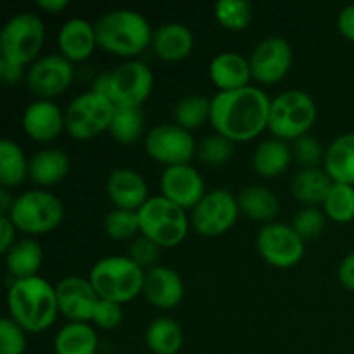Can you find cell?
<instances>
[{
	"label": "cell",
	"mask_w": 354,
	"mask_h": 354,
	"mask_svg": "<svg viewBox=\"0 0 354 354\" xmlns=\"http://www.w3.org/2000/svg\"><path fill=\"white\" fill-rule=\"evenodd\" d=\"M213 14L221 28L241 33L252 23V3L248 0H218L213 7Z\"/></svg>",
	"instance_id": "obj_35"
},
{
	"label": "cell",
	"mask_w": 354,
	"mask_h": 354,
	"mask_svg": "<svg viewBox=\"0 0 354 354\" xmlns=\"http://www.w3.org/2000/svg\"><path fill=\"white\" fill-rule=\"evenodd\" d=\"M0 252L6 254L14 244H16V234L17 228L14 227L12 221L9 220L7 216H0Z\"/></svg>",
	"instance_id": "obj_46"
},
{
	"label": "cell",
	"mask_w": 354,
	"mask_h": 354,
	"mask_svg": "<svg viewBox=\"0 0 354 354\" xmlns=\"http://www.w3.org/2000/svg\"><path fill=\"white\" fill-rule=\"evenodd\" d=\"M97 45L109 54L135 59L152 44L151 23L142 12L133 9H111L93 21Z\"/></svg>",
	"instance_id": "obj_3"
},
{
	"label": "cell",
	"mask_w": 354,
	"mask_h": 354,
	"mask_svg": "<svg viewBox=\"0 0 354 354\" xmlns=\"http://www.w3.org/2000/svg\"><path fill=\"white\" fill-rule=\"evenodd\" d=\"M6 216L17 232L37 237L55 230L62 223L64 206L55 194L45 189L24 190L14 197L12 207Z\"/></svg>",
	"instance_id": "obj_9"
},
{
	"label": "cell",
	"mask_w": 354,
	"mask_h": 354,
	"mask_svg": "<svg viewBox=\"0 0 354 354\" xmlns=\"http://www.w3.org/2000/svg\"><path fill=\"white\" fill-rule=\"evenodd\" d=\"M142 294L151 306L169 311L182 304L183 296H185V286L176 270L158 265L145 272Z\"/></svg>",
	"instance_id": "obj_19"
},
{
	"label": "cell",
	"mask_w": 354,
	"mask_h": 354,
	"mask_svg": "<svg viewBox=\"0 0 354 354\" xmlns=\"http://www.w3.org/2000/svg\"><path fill=\"white\" fill-rule=\"evenodd\" d=\"M92 90L106 95L116 107H142L154 90V75L145 62L130 59L100 73Z\"/></svg>",
	"instance_id": "obj_4"
},
{
	"label": "cell",
	"mask_w": 354,
	"mask_h": 354,
	"mask_svg": "<svg viewBox=\"0 0 354 354\" xmlns=\"http://www.w3.org/2000/svg\"><path fill=\"white\" fill-rule=\"evenodd\" d=\"M75 80L73 62L61 54L40 55L26 71V86L37 99L52 100L71 86Z\"/></svg>",
	"instance_id": "obj_14"
},
{
	"label": "cell",
	"mask_w": 354,
	"mask_h": 354,
	"mask_svg": "<svg viewBox=\"0 0 354 354\" xmlns=\"http://www.w3.org/2000/svg\"><path fill=\"white\" fill-rule=\"evenodd\" d=\"M145 346L152 354H176L183 348V328L175 318L158 317L145 328Z\"/></svg>",
	"instance_id": "obj_31"
},
{
	"label": "cell",
	"mask_w": 354,
	"mask_h": 354,
	"mask_svg": "<svg viewBox=\"0 0 354 354\" xmlns=\"http://www.w3.org/2000/svg\"><path fill=\"white\" fill-rule=\"evenodd\" d=\"M325 223H327V214L324 209L318 207H303L299 213L294 216L290 227L296 230V234L303 239L304 242L317 239L324 232Z\"/></svg>",
	"instance_id": "obj_39"
},
{
	"label": "cell",
	"mask_w": 354,
	"mask_h": 354,
	"mask_svg": "<svg viewBox=\"0 0 354 354\" xmlns=\"http://www.w3.org/2000/svg\"><path fill=\"white\" fill-rule=\"evenodd\" d=\"M161 196L183 209H192L206 194V185L199 169L192 165L168 166L159 176Z\"/></svg>",
	"instance_id": "obj_17"
},
{
	"label": "cell",
	"mask_w": 354,
	"mask_h": 354,
	"mask_svg": "<svg viewBox=\"0 0 354 354\" xmlns=\"http://www.w3.org/2000/svg\"><path fill=\"white\" fill-rule=\"evenodd\" d=\"M258 254L270 266L279 270L292 268L304 258V241L290 225L272 221L259 228L256 235Z\"/></svg>",
	"instance_id": "obj_13"
},
{
	"label": "cell",
	"mask_w": 354,
	"mask_h": 354,
	"mask_svg": "<svg viewBox=\"0 0 354 354\" xmlns=\"http://www.w3.org/2000/svg\"><path fill=\"white\" fill-rule=\"evenodd\" d=\"M175 123L185 130L194 131L206 124L211 118V99L201 93H190L182 97L173 109Z\"/></svg>",
	"instance_id": "obj_34"
},
{
	"label": "cell",
	"mask_w": 354,
	"mask_h": 354,
	"mask_svg": "<svg viewBox=\"0 0 354 354\" xmlns=\"http://www.w3.org/2000/svg\"><path fill=\"white\" fill-rule=\"evenodd\" d=\"M318 109L313 97L304 90H286L270 104L268 130L275 138L294 142L310 133Z\"/></svg>",
	"instance_id": "obj_7"
},
{
	"label": "cell",
	"mask_w": 354,
	"mask_h": 354,
	"mask_svg": "<svg viewBox=\"0 0 354 354\" xmlns=\"http://www.w3.org/2000/svg\"><path fill=\"white\" fill-rule=\"evenodd\" d=\"M99 335L90 324L68 322L54 337L55 354H97Z\"/></svg>",
	"instance_id": "obj_30"
},
{
	"label": "cell",
	"mask_w": 354,
	"mask_h": 354,
	"mask_svg": "<svg viewBox=\"0 0 354 354\" xmlns=\"http://www.w3.org/2000/svg\"><path fill=\"white\" fill-rule=\"evenodd\" d=\"M114 111L116 106L95 90L78 93L64 109L66 131L75 140H93L104 131H109Z\"/></svg>",
	"instance_id": "obj_10"
},
{
	"label": "cell",
	"mask_w": 354,
	"mask_h": 354,
	"mask_svg": "<svg viewBox=\"0 0 354 354\" xmlns=\"http://www.w3.org/2000/svg\"><path fill=\"white\" fill-rule=\"evenodd\" d=\"M9 317L28 334H40L54 325L59 313L55 287L44 277L12 280L7 289Z\"/></svg>",
	"instance_id": "obj_2"
},
{
	"label": "cell",
	"mask_w": 354,
	"mask_h": 354,
	"mask_svg": "<svg viewBox=\"0 0 354 354\" xmlns=\"http://www.w3.org/2000/svg\"><path fill=\"white\" fill-rule=\"evenodd\" d=\"M292 159V149L289 142L275 137L266 138L259 142L252 152V168L263 178H273L286 173Z\"/></svg>",
	"instance_id": "obj_27"
},
{
	"label": "cell",
	"mask_w": 354,
	"mask_h": 354,
	"mask_svg": "<svg viewBox=\"0 0 354 354\" xmlns=\"http://www.w3.org/2000/svg\"><path fill=\"white\" fill-rule=\"evenodd\" d=\"M104 232L111 241H131L140 234V223H138L137 211H128L114 207L104 218Z\"/></svg>",
	"instance_id": "obj_37"
},
{
	"label": "cell",
	"mask_w": 354,
	"mask_h": 354,
	"mask_svg": "<svg viewBox=\"0 0 354 354\" xmlns=\"http://www.w3.org/2000/svg\"><path fill=\"white\" fill-rule=\"evenodd\" d=\"M144 147L152 161L168 166L189 165L197 154V142L192 131L176 123H159L147 131Z\"/></svg>",
	"instance_id": "obj_12"
},
{
	"label": "cell",
	"mask_w": 354,
	"mask_h": 354,
	"mask_svg": "<svg viewBox=\"0 0 354 354\" xmlns=\"http://www.w3.org/2000/svg\"><path fill=\"white\" fill-rule=\"evenodd\" d=\"M332 185L334 182L324 168H301L290 182V192L303 206L318 207L324 206Z\"/></svg>",
	"instance_id": "obj_26"
},
{
	"label": "cell",
	"mask_w": 354,
	"mask_h": 354,
	"mask_svg": "<svg viewBox=\"0 0 354 354\" xmlns=\"http://www.w3.org/2000/svg\"><path fill=\"white\" fill-rule=\"evenodd\" d=\"M145 118L140 107H116L109 127V135L121 145H131L144 133Z\"/></svg>",
	"instance_id": "obj_33"
},
{
	"label": "cell",
	"mask_w": 354,
	"mask_h": 354,
	"mask_svg": "<svg viewBox=\"0 0 354 354\" xmlns=\"http://www.w3.org/2000/svg\"><path fill=\"white\" fill-rule=\"evenodd\" d=\"M140 235L151 239L161 249H171L182 244L190 228L187 209L171 203L166 197H149L147 203L137 211Z\"/></svg>",
	"instance_id": "obj_6"
},
{
	"label": "cell",
	"mask_w": 354,
	"mask_h": 354,
	"mask_svg": "<svg viewBox=\"0 0 354 354\" xmlns=\"http://www.w3.org/2000/svg\"><path fill=\"white\" fill-rule=\"evenodd\" d=\"M145 270L128 256H106L93 263L88 279L100 299L127 304L142 294Z\"/></svg>",
	"instance_id": "obj_5"
},
{
	"label": "cell",
	"mask_w": 354,
	"mask_h": 354,
	"mask_svg": "<svg viewBox=\"0 0 354 354\" xmlns=\"http://www.w3.org/2000/svg\"><path fill=\"white\" fill-rule=\"evenodd\" d=\"M209 78L218 92H232L249 86L252 80L249 59L235 50L220 52L209 62Z\"/></svg>",
	"instance_id": "obj_23"
},
{
	"label": "cell",
	"mask_w": 354,
	"mask_h": 354,
	"mask_svg": "<svg viewBox=\"0 0 354 354\" xmlns=\"http://www.w3.org/2000/svg\"><path fill=\"white\" fill-rule=\"evenodd\" d=\"M294 62L292 45L283 37H266L249 55L252 80L261 85H275L289 75Z\"/></svg>",
	"instance_id": "obj_15"
},
{
	"label": "cell",
	"mask_w": 354,
	"mask_h": 354,
	"mask_svg": "<svg viewBox=\"0 0 354 354\" xmlns=\"http://www.w3.org/2000/svg\"><path fill=\"white\" fill-rule=\"evenodd\" d=\"M241 213L251 220L266 225L280 213V201L272 189L265 185H249L237 196Z\"/></svg>",
	"instance_id": "obj_29"
},
{
	"label": "cell",
	"mask_w": 354,
	"mask_h": 354,
	"mask_svg": "<svg viewBox=\"0 0 354 354\" xmlns=\"http://www.w3.org/2000/svg\"><path fill=\"white\" fill-rule=\"evenodd\" d=\"M21 127L31 140L50 144L66 130L64 111L54 100L35 99L24 107Z\"/></svg>",
	"instance_id": "obj_18"
},
{
	"label": "cell",
	"mask_w": 354,
	"mask_h": 354,
	"mask_svg": "<svg viewBox=\"0 0 354 354\" xmlns=\"http://www.w3.org/2000/svg\"><path fill=\"white\" fill-rule=\"evenodd\" d=\"M290 149H292V158L299 162L301 168H318L320 162L324 165L325 149L311 133L294 140Z\"/></svg>",
	"instance_id": "obj_40"
},
{
	"label": "cell",
	"mask_w": 354,
	"mask_h": 354,
	"mask_svg": "<svg viewBox=\"0 0 354 354\" xmlns=\"http://www.w3.org/2000/svg\"><path fill=\"white\" fill-rule=\"evenodd\" d=\"M337 30L346 40L354 41V3L341 9L337 16Z\"/></svg>",
	"instance_id": "obj_45"
},
{
	"label": "cell",
	"mask_w": 354,
	"mask_h": 354,
	"mask_svg": "<svg viewBox=\"0 0 354 354\" xmlns=\"http://www.w3.org/2000/svg\"><path fill=\"white\" fill-rule=\"evenodd\" d=\"M234 142L225 138L223 135L211 133L197 144L196 156L203 165L216 168V166H223L230 161V158L234 156Z\"/></svg>",
	"instance_id": "obj_38"
},
{
	"label": "cell",
	"mask_w": 354,
	"mask_h": 354,
	"mask_svg": "<svg viewBox=\"0 0 354 354\" xmlns=\"http://www.w3.org/2000/svg\"><path fill=\"white\" fill-rule=\"evenodd\" d=\"M324 213L335 223H351L354 220V185L334 183L324 203Z\"/></svg>",
	"instance_id": "obj_36"
},
{
	"label": "cell",
	"mask_w": 354,
	"mask_h": 354,
	"mask_svg": "<svg viewBox=\"0 0 354 354\" xmlns=\"http://www.w3.org/2000/svg\"><path fill=\"white\" fill-rule=\"evenodd\" d=\"M6 268L12 280L38 277L44 265V249L35 239H21L6 252Z\"/></svg>",
	"instance_id": "obj_28"
},
{
	"label": "cell",
	"mask_w": 354,
	"mask_h": 354,
	"mask_svg": "<svg viewBox=\"0 0 354 354\" xmlns=\"http://www.w3.org/2000/svg\"><path fill=\"white\" fill-rule=\"evenodd\" d=\"M106 194L114 207L138 211L149 201V187L144 176L131 168H116L106 180Z\"/></svg>",
	"instance_id": "obj_20"
},
{
	"label": "cell",
	"mask_w": 354,
	"mask_h": 354,
	"mask_svg": "<svg viewBox=\"0 0 354 354\" xmlns=\"http://www.w3.org/2000/svg\"><path fill=\"white\" fill-rule=\"evenodd\" d=\"M241 214L239 201L230 190L214 189L190 209V225L201 237L214 239L227 234Z\"/></svg>",
	"instance_id": "obj_11"
},
{
	"label": "cell",
	"mask_w": 354,
	"mask_h": 354,
	"mask_svg": "<svg viewBox=\"0 0 354 354\" xmlns=\"http://www.w3.org/2000/svg\"><path fill=\"white\" fill-rule=\"evenodd\" d=\"M30 178V159L17 142L2 138L0 142V183L2 189H16Z\"/></svg>",
	"instance_id": "obj_32"
},
{
	"label": "cell",
	"mask_w": 354,
	"mask_h": 354,
	"mask_svg": "<svg viewBox=\"0 0 354 354\" xmlns=\"http://www.w3.org/2000/svg\"><path fill=\"white\" fill-rule=\"evenodd\" d=\"M71 171V159L62 149L45 147L30 158V180L45 189L59 185Z\"/></svg>",
	"instance_id": "obj_24"
},
{
	"label": "cell",
	"mask_w": 354,
	"mask_h": 354,
	"mask_svg": "<svg viewBox=\"0 0 354 354\" xmlns=\"http://www.w3.org/2000/svg\"><path fill=\"white\" fill-rule=\"evenodd\" d=\"M337 279L346 290L354 292V252L346 256L337 268Z\"/></svg>",
	"instance_id": "obj_47"
},
{
	"label": "cell",
	"mask_w": 354,
	"mask_h": 354,
	"mask_svg": "<svg viewBox=\"0 0 354 354\" xmlns=\"http://www.w3.org/2000/svg\"><path fill=\"white\" fill-rule=\"evenodd\" d=\"M69 6L68 0H37V7L44 12L48 14H59Z\"/></svg>",
	"instance_id": "obj_48"
},
{
	"label": "cell",
	"mask_w": 354,
	"mask_h": 354,
	"mask_svg": "<svg viewBox=\"0 0 354 354\" xmlns=\"http://www.w3.org/2000/svg\"><path fill=\"white\" fill-rule=\"evenodd\" d=\"M159 254H161V248L144 235H138L137 239H133L130 244V251H128V258L137 263L145 272L158 266Z\"/></svg>",
	"instance_id": "obj_42"
},
{
	"label": "cell",
	"mask_w": 354,
	"mask_h": 354,
	"mask_svg": "<svg viewBox=\"0 0 354 354\" xmlns=\"http://www.w3.org/2000/svg\"><path fill=\"white\" fill-rule=\"evenodd\" d=\"M44 44V19L30 10L16 12L0 30V59L26 68L40 57Z\"/></svg>",
	"instance_id": "obj_8"
},
{
	"label": "cell",
	"mask_w": 354,
	"mask_h": 354,
	"mask_svg": "<svg viewBox=\"0 0 354 354\" xmlns=\"http://www.w3.org/2000/svg\"><path fill=\"white\" fill-rule=\"evenodd\" d=\"M57 294L59 313L68 322H82L90 324L99 303V294L93 289L90 279L80 275H68L61 279L55 286Z\"/></svg>",
	"instance_id": "obj_16"
},
{
	"label": "cell",
	"mask_w": 354,
	"mask_h": 354,
	"mask_svg": "<svg viewBox=\"0 0 354 354\" xmlns=\"http://www.w3.org/2000/svg\"><path fill=\"white\" fill-rule=\"evenodd\" d=\"M59 54L69 62H85L92 57L97 45L95 26L83 17H69L64 21L57 35Z\"/></svg>",
	"instance_id": "obj_21"
},
{
	"label": "cell",
	"mask_w": 354,
	"mask_h": 354,
	"mask_svg": "<svg viewBox=\"0 0 354 354\" xmlns=\"http://www.w3.org/2000/svg\"><path fill=\"white\" fill-rule=\"evenodd\" d=\"M26 71L28 69H24L23 66L12 64V62L0 59V80L3 82V85H17L21 80H26Z\"/></svg>",
	"instance_id": "obj_44"
},
{
	"label": "cell",
	"mask_w": 354,
	"mask_h": 354,
	"mask_svg": "<svg viewBox=\"0 0 354 354\" xmlns=\"http://www.w3.org/2000/svg\"><path fill=\"white\" fill-rule=\"evenodd\" d=\"M324 169L334 183L354 185V131L339 135L325 147Z\"/></svg>",
	"instance_id": "obj_25"
},
{
	"label": "cell",
	"mask_w": 354,
	"mask_h": 354,
	"mask_svg": "<svg viewBox=\"0 0 354 354\" xmlns=\"http://www.w3.org/2000/svg\"><path fill=\"white\" fill-rule=\"evenodd\" d=\"M14 203V196H10L9 189H0V211H2V216H6L10 211Z\"/></svg>",
	"instance_id": "obj_49"
},
{
	"label": "cell",
	"mask_w": 354,
	"mask_h": 354,
	"mask_svg": "<svg viewBox=\"0 0 354 354\" xmlns=\"http://www.w3.org/2000/svg\"><path fill=\"white\" fill-rule=\"evenodd\" d=\"M194 33L187 24L169 21L158 26L152 35V50L162 62L185 61L194 50Z\"/></svg>",
	"instance_id": "obj_22"
},
{
	"label": "cell",
	"mask_w": 354,
	"mask_h": 354,
	"mask_svg": "<svg viewBox=\"0 0 354 354\" xmlns=\"http://www.w3.org/2000/svg\"><path fill=\"white\" fill-rule=\"evenodd\" d=\"M28 332L10 317L0 320V354H24L28 349Z\"/></svg>",
	"instance_id": "obj_41"
},
{
	"label": "cell",
	"mask_w": 354,
	"mask_h": 354,
	"mask_svg": "<svg viewBox=\"0 0 354 354\" xmlns=\"http://www.w3.org/2000/svg\"><path fill=\"white\" fill-rule=\"evenodd\" d=\"M123 317V304L113 303V301L107 299H99L90 324L93 327L100 328V330H114V328H118L121 325Z\"/></svg>",
	"instance_id": "obj_43"
},
{
	"label": "cell",
	"mask_w": 354,
	"mask_h": 354,
	"mask_svg": "<svg viewBox=\"0 0 354 354\" xmlns=\"http://www.w3.org/2000/svg\"><path fill=\"white\" fill-rule=\"evenodd\" d=\"M270 104L268 93L254 85L218 92L211 99L209 123L214 133L223 135L234 144H244L268 128Z\"/></svg>",
	"instance_id": "obj_1"
}]
</instances>
